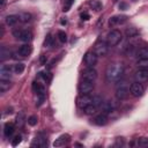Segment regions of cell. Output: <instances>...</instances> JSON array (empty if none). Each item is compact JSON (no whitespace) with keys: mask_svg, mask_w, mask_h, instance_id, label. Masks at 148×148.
<instances>
[{"mask_svg":"<svg viewBox=\"0 0 148 148\" xmlns=\"http://www.w3.org/2000/svg\"><path fill=\"white\" fill-rule=\"evenodd\" d=\"M124 74V67L119 62H114L108 66L105 72V77L109 82H118Z\"/></svg>","mask_w":148,"mask_h":148,"instance_id":"cell-1","label":"cell"},{"mask_svg":"<svg viewBox=\"0 0 148 148\" xmlns=\"http://www.w3.org/2000/svg\"><path fill=\"white\" fill-rule=\"evenodd\" d=\"M130 84L126 81H120L116 88V98L119 101H124L130 95Z\"/></svg>","mask_w":148,"mask_h":148,"instance_id":"cell-2","label":"cell"},{"mask_svg":"<svg viewBox=\"0 0 148 148\" xmlns=\"http://www.w3.org/2000/svg\"><path fill=\"white\" fill-rule=\"evenodd\" d=\"M121 38H123L121 37V32L119 30L114 29V30H111L108 34V36H106V43H108L109 46H116L121 40Z\"/></svg>","mask_w":148,"mask_h":148,"instance_id":"cell-3","label":"cell"},{"mask_svg":"<svg viewBox=\"0 0 148 148\" xmlns=\"http://www.w3.org/2000/svg\"><path fill=\"white\" fill-rule=\"evenodd\" d=\"M108 43L102 40V39H98L96 43H95V46H94V52L98 56V57H104L106 53H108Z\"/></svg>","mask_w":148,"mask_h":148,"instance_id":"cell-4","label":"cell"},{"mask_svg":"<svg viewBox=\"0 0 148 148\" xmlns=\"http://www.w3.org/2000/svg\"><path fill=\"white\" fill-rule=\"evenodd\" d=\"M92 98L94 96L90 94H82L79 98H77V106L82 110H84L88 105H90L92 103Z\"/></svg>","mask_w":148,"mask_h":148,"instance_id":"cell-5","label":"cell"},{"mask_svg":"<svg viewBox=\"0 0 148 148\" xmlns=\"http://www.w3.org/2000/svg\"><path fill=\"white\" fill-rule=\"evenodd\" d=\"M130 91H131V94H132L134 97H141V96L143 95V92H145V87H143L142 83L135 81L134 83L131 84Z\"/></svg>","mask_w":148,"mask_h":148,"instance_id":"cell-6","label":"cell"},{"mask_svg":"<svg viewBox=\"0 0 148 148\" xmlns=\"http://www.w3.org/2000/svg\"><path fill=\"white\" fill-rule=\"evenodd\" d=\"M94 89V81H89V80H84L80 83L79 86V90L81 94H90Z\"/></svg>","mask_w":148,"mask_h":148,"instance_id":"cell-7","label":"cell"},{"mask_svg":"<svg viewBox=\"0 0 148 148\" xmlns=\"http://www.w3.org/2000/svg\"><path fill=\"white\" fill-rule=\"evenodd\" d=\"M97 57L98 56L94 51L87 52L86 56H84V62H86V65L88 67H94L96 65V62H97Z\"/></svg>","mask_w":148,"mask_h":148,"instance_id":"cell-8","label":"cell"},{"mask_svg":"<svg viewBox=\"0 0 148 148\" xmlns=\"http://www.w3.org/2000/svg\"><path fill=\"white\" fill-rule=\"evenodd\" d=\"M134 79L136 82H140V83H145V82H148V69H139L135 72L134 74Z\"/></svg>","mask_w":148,"mask_h":148,"instance_id":"cell-9","label":"cell"},{"mask_svg":"<svg viewBox=\"0 0 148 148\" xmlns=\"http://www.w3.org/2000/svg\"><path fill=\"white\" fill-rule=\"evenodd\" d=\"M127 22V16L126 15H114L112 16L110 20H109V23L110 25L112 27H116V25H120V24H124Z\"/></svg>","mask_w":148,"mask_h":148,"instance_id":"cell-10","label":"cell"},{"mask_svg":"<svg viewBox=\"0 0 148 148\" xmlns=\"http://www.w3.org/2000/svg\"><path fill=\"white\" fill-rule=\"evenodd\" d=\"M83 79L84 80H89V81H95L96 77H97V71L94 68V67H88L87 69L83 71V74H82Z\"/></svg>","mask_w":148,"mask_h":148,"instance_id":"cell-11","label":"cell"},{"mask_svg":"<svg viewBox=\"0 0 148 148\" xmlns=\"http://www.w3.org/2000/svg\"><path fill=\"white\" fill-rule=\"evenodd\" d=\"M12 68L8 65H2L0 67V80H9L12 76Z\"/></svg>","mask_w":148,"mask_h":148,"instance_id":"cell-12","label":"cell"},{"mask_svg":"<svg viewBox=\"0 0 148 148\" xmlns=\"http://www.w3.org/2000/svg\"><path fill=\"white\" fill-rule=\"evenodd\" d=\"M31 52H32V47H31L30 44H24V45H22V46L18 49V54H20L21 57H23V58L30 56Z\"/></svg>","mask_w":148,"mask_h":148,"instance_id":"cell-13","label":"cell"},{"mask_svg":"<svg viewBox=\"0 0 148 148\" xmlns=\"http://www.w3.org/2000/svg\"><path fill=\"white\" fill-rule=\"evenodd\" d=\"M94 123L96 124V125H98V126H103V125H105L106 123H108V116H106V113H99V114H97L95 118H94Z\"/></svg>","mask_w":148,"mask_h":148,"instance_id":"cell-14","label":"cell"},{"mask_svg":"<svg viewBox=\"0 0 148 148\" xmlns=\"http://www.w3.org/2000/svg\"><path fill=\"white\" fill-rule=\"evenodd\" d=\"M116 108V104L112 102V101H106V102H103L102 104V109L104 111V113H110L114 110Z\"/></svg>","mask_w":148,"mask_h":148,"instance_id":"cell-15","label":"cell"},{"mask_svg":"<svg viewBox=\"0 0 148 148\" xmlns=\"http://www.w3.org/2000/svg\"><path fill=\"white\" fill-rule=\"evenodd\" d=\"M20 40L22 42H30L32 39V32L29 31V30H21V34H20V37H18Z\"/></svg>","mask_w":148,"mask_h":148,"instance_id":"cell-16","label":"cell"},{"mask_svg":"<svg viewBox=\"0 0 148 148\" xmlns=\"http://www.w3.org/2000/svg\"><path fill=\"white\" fill-rule=\"evenodd\" d=\"M14 131H15L14 124H12V123H6L5 124V126H3V134H5V136L9 138L10 135H13Z\"/></svg>","mask_w":148,"mask_h":148,"instance_id":"cell-17","label":"cell"},{"mask_svg":"<svg viewBox=\"0 0 148 148\" xmlns=\"http://www.w3.org/2000/svg\"><path fill=\"white\" fill-rule=\"evenodd\" d=\"M68 140H69V135H68V134H64V135L59 136V138L53 142V146H54V147H61V146H64L66 142H68Z\"/></svg>","mask_w":148,"mask_h":148,"instance_id":"cell-18","label":"cell"},{"mask_svg":"<svg viewBox=\"0 0 148 148\" xmlns=\"http://www.w3.org/2000/svg\"><path fill=\"white\" fill-rule=\"evenodd\" d=\"M46 146V140L43 136H36L31 143V147H45Z\"/></svg>","mask_w":148,"mask_h":148,"instance_id":"cell-19","label":"cell"},{"mask_svg":"<svg viewBox=\"0 0 148 148\" xmlns=\"http://www.w3.org/2000/svg\"><path fill=\"white\" fill-rule=\"evenodd\" d=\"M32 89L36 92V95H45V88L43 84L38 83V82H34L32 83Z\"/></svg>","mask_w":148,"mask_h":148,"instance_id":"cell-20","label":"cell"},{"mask_svg":"<svg viewBox=\"0 0 148 148\" xmlns=\"http://www.w3.org/2000/svg\"><path fill=\"white\" fill-rule=\"evenodd\" d=\"M5 21H6V24L7 25L13 27V25H15L20 21V18H18V15H8Z\"/></svg>","mask_w":148,"mask_h":148,"instance_id":"cell-21","label":"cell"},{"mask_svg":"<svg viewBox=\"0 0 148 148\" xmlns=\"http://www.w3.org/2000/svg\"><path fill=\"white\" fill-rule=\"evenodd\" d=\"M10 87H12V82L9 80H0V91L1 92L9 90Z\"/></svg>","mask_w":148,"mask_h":148,"instance_id":"cell-22","label":"cell"},{"mask_svg":"<svg viewBox=\"0 0 148 148\" xmlns=\"http://www.w3.org/2000/svg\"><path fill=\"white\" fill-rule=\"evenodd\" d=\"M15 123H16V125L18 127H22L24 125V123H25V113L23 111L18 112V114L16 116V121Z\"/></svg>","mask_w":148,"mask_h":148,"instance_id":"cell-23","label":"cell"},{"mask_svg":"<svg viewBox=\"0 0 148 148\" xmlns=\"http://www.w3.org/2000/svg\"><path fill=\"white\" fill-rule=\"evenodd\" d=\"M136 66L141 69H148V58H139L136 60Z\"/></svg>","mask_w":148,"mask_h":148,"instance_id":"cell-24","label":"cell"},{"mask_svg":"<svg viewBox=\"0 0 148 148\" xmlns=\"http://www.w3.org/2000/svg\"><path fill=\"white\" fill-rule=\"evenodd\" d=\"M138 58H148V46H142L136 51Z\"/></svg>","mask_w":148,"mask_h":148,"instance_id":"cell-25","label":"cell"},{"mask_svg":"<svg viewBox=\"0 0 148 148\" xmlns=\"http://www.w3.org/2000/svg\"><path fill=\"white\" fill-rule=\"evenodd\" d=\"M31 14H29V13H21L20 15H18V18H20V22H22V23H28V22H30L31 21Z\"/></svg>","mask_w":148,"mask_h":148,"instance_id":"cell-26","label":"cell"},{"mask_svg":"<svg viewBox=\"0 0 148 148\" xmlns=\"http://www.w3.org/2000/svg\"><path fill=\"white\" fill-rule=\"evenodd\" d=\"M97 106H95L92 103L90 104V105H88L86 109H84V113L86 114H88V116H92V114H95L96 112H97Z\"/></svg>","mask_w":148,"mask_h":148,"instance_id":"cell-27","label":"cell"},{"mask_svg":"<svg viewBox=\"0 0 148 148\" xmlns=\"http://www.w3.org/2000/svg\"><path fill=\"white\" fill-rule=\"evenodd\" d=\"M125 35H126V37H128V38L135 37V36L138 35V30H136L134 27H130V28H127V29L125 30Z\"/></svg>","mask_w":148,"mask_h":148,"instance_id":"cell-28","label":"cell"},{"mask_svg":"<svg viewBox=\"0 0 148 148\" xmlns=\"http://www.w3.org/2000/svg\"><path fill=\"white\" fill-rule=\"evenodd\" d=\"M23 71H24V64H22V62H17L13 66V72L15 74H22Z\"/></svg>","mask_w":148,"mask_h":148,"instance_id":"cell-29","label":"cell"},{"mask_svg":"<svg viewBox=\"0 0 148 148\" xmlns=\"http://www.w3.org/2000/svg\"><path fill=\"white\" fill-rule=\"evenodd\" d=\"M9 56H10L9 50H7L5 46H2L1 50H0V59H1V61H3V60H6L7 58H9Z\"/></svg>","mask_w":148,"mask_h":148,"instance_id":"cell-30","label":"cell"},{"mask_svg":"<svg viewBox=\"0 0 148 148\" xmlns=\"http://www.w3.org/2000/svg\"><path fill=\"white\" fill-rule=\"evenodd\" d=\"M136 145L141 148H148V138H140L136 141Z\"/></svg>","mask_w":148,"mask_h":148,"instance_id":"cell-31","label":"cell"},{"mask_svg":"<svg viewBox=\"0 0 148 148\" xmlns=\"http://www.w3.org/2000/svg\"><path fill=\"white\" fill-rule=\"evenodd\" d=\"M45 46H47V47H53L54 46V39H53L51 34H49L45 38Z\"/></svg>","mask_w":148,"mask_h":148,"instance_id":"cell-32","label":"cell"},{"mask_svg":"<svg viewBox=\"0 0 148 148\" xmlns=\"http://www.w3.org/2000/svg\"><path fill=\"white\" fill-rule=\"evenodd\" d=\"M92 104H94L95 106H97V108L102 106V104H103V98H102L101 96H98V95L94 96V98H92Z\"/></svg>","mask_w":148,"mask_h":148,"instance_id":"cell-33","label":"cell"},{"mask_svg":"<svg viewBox=\"0 0 148 148\" xmlns=\"http://www.w3.org/2000/svg\"><path fill=\"white\" fill-rule=\"evenodd\" d=\"M57 35H58V38H59V40H60L61 43H65V42L67 40V36H66L65 31H62V30H59V31L57 32Z\"/></svg>","mask_w":148,"mask_h":148,"instance_id":"cell-34","label":"cell"},{"mask_svg":"<svg viewBox=\"0 0 148 148\" xmlns=\"http://www.w3.org/2000/svg\"><path fill=\"white\" fill-rule=\"evenodd\" d=\"M21 140H22V135H21V134H16V135L14 136V139L12 140V146H13V147H16V146L21 142Z\"/></svg>","mask_w":148,"mask_h":148,"instance_id":"cell-35","label":"cell"},{"mask_svg":"<svg viewBox=\"0 0 148 148\" xmlns=\"http://www.w3.org/2000/svg\"><path fill=\"white\" fill-rule=\"evenodd\" d=\"M37 121H38V119H37L36 116H30V117L28 118V124H29L30 126H35V125L37 124Z\"/></svg>","mask_w":148,"mask_h":148,"instance_id":"cell-36","label":"cell"},{"mask_svg":"<svg viewBox=\"0 0 148 148\" xmlns=\"http://www.w3.org/2000/svg\"><path fill=\"white\" fill-rule=\"evenodd\" d=\"M39 74H40V76H42L46 82H50V81H51V77H52V76H51L50 73H39Z\"/></svg>","mask_w":148,"mask_h":148,"instance_id":"cell-37","label":"cell"},{"mask_svg":"<svg viewBox=\"0 0 148 148\" xmlns=\"http://www.w3.org/2000/svg\"><path fill=\"white\" fill-rule=\"evenodd\" d=\"M90 5H91L96 10H99V9H101V3H99L98 1H96V0H92V1L90 2Z\"/></svg>","mask_w":148,"mask_h":148,"instance_id":"cell-38","label":"cell"},{"mask_svg":"<svg viewBox=\"0 0 148 148\" xmlns=\"http://www.w3.org/2000/svg\"><path fill=\"white\" fill-rule=\"evenodd\" d=\"M73 2H74V0H66V5L64 6V12H67L71 8V6H72Z\"/></svg>","mask_w":148,"mask_h":148,"instance_id":"cell-39","label":"cell"},{"mask_svg":"<svg viewBox=\"0 0 148 148\" xmlns=\"http://www.w3.org/2000/svg\"><path fill=\"white\" fill-rule=\"evenodd\" d=\"M133 49H134V46L132 45V44H130V45H126V54H131L132 52H133Z\"/></svg>","mask_w":148,"mask_h":148,"instance_id":"cell-40","label":"cell"},{"mask_svg":"<svg viewBox=\"0 0 148 148\" xmlns=\"http://www.w3.org/2000/svg\"><path fill=\"white\" fill-rule=\"evenodd\" d=\"M119 8L123 9V10L127 9V3H125V2H120V3H119Z\"/></svg>","mask_w":148,"mask_h":148,"instance_id":"cell-41","label":"cell"},{"mask_svg":"<svg viewBox=\"0 0 148 148\" xmlns=\"http://www.w3.org/2000/svg\"><path fill=\"white\" fill-rule=\"evenodd\" d=\"M81 17H82V20H89V14L88 13H82L81 14Z\"/></svg>","mask_w":148,"mask_h":148,"instance_id":"cell-42","label":"cell"},{"mask_svg":"<svg viewBox=\"0 0 148 148\" xmlns=\"http://www.w3.org/2000/svg\"><path fill=\"white\" fill-rule=\"evenodd\" d=\"M5 5H6V0H0V8L1 9L5 7Z\"/></svg>","mask_w":148,"mask_h":148,"instance_id":"cell-43","label":"cell"},{"mask_svg":"<svg viewBox=\"0 0 148 148\" xmlns=\"http://www.w3.org/2000/svg\"><path fill=\"white\" fill-rule=\"evenodd\" d=\"M45 60H46V58H45V56H43V57L40 58V62H42V64H44V62H45Z\"/></svg>","mask_w":148,"mask_h":148,"instance_id":"cell-44","label":"cell"},{"mask_svg":"<svg viewBox=\"0 0 148 148\" xmlns=\"http://www.w3.org/2000/svg\"><path fill=\"white\" fill-rule=\"evenodd\" d=\"M66 23H67V21H66V20H61V24H62V25H64V24H66Z\"/></svg>","mask_w":148,"mask_h":148,"instance_id":"cell-45","label":"cell"},{"mask_svg":"<svg viewBox=\"0 0 148 148\" xmlns=\"http://www.w3.org/2000/svg\"><path fill=\"white\" fill-rule=\"evenodd\" d=\"M117 1H118V0H113V2H117Z\"/></svg>","mask_w":148,"mask_h":148,"instance_id":"cell-46","label":"cell"},{"mask_svg":"<svg viewBox=\"0 0 148 148\" xmlns=\"http://www.w3.org/2000/svg\"><path fill=\"white\" fill-rule=\"evenodd\" d=\"M132 1H138V0H132Z\"/></svg>","mask_w":148,"mask_h":148,"instance_id":"cell-47","label":"cell"}]
</instances>
